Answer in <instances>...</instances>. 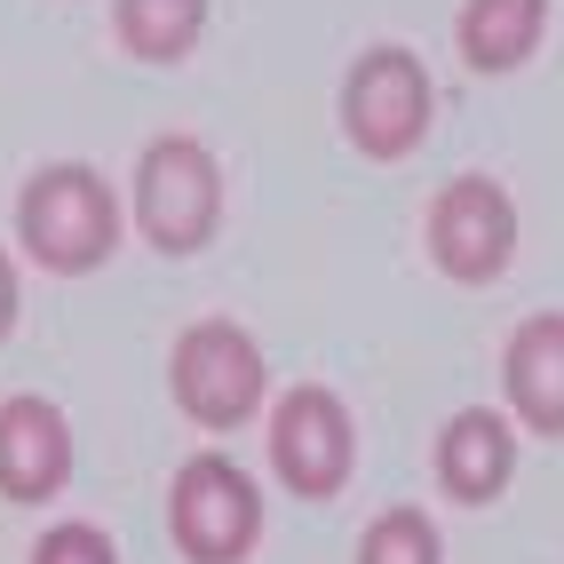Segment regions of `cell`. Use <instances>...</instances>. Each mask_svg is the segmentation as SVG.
Listing matches in <instances>:
<instances>
[{
	"label": "cell",
	"mask_w": 564,
	"mask_h": 564,
	"mask_svg": "<svg viewBox=\"0 0 564 564\" xmlns=\"http://www.w3.org/2000/svg\"><path fill=\"white\" fill-rule=\"evenodd\" d=\"M430 254H437V271L462 279V286H485V279L509 271V254H517V207H509V192L494 175H454L430 199Z\"/></svg>",
	"instance_id": "cell-7"
},
{
	"label": "cell",
	"mask_w": 564,
	"mask_h": 564,
	"mask_svg": "<svg viewBox=\"0 0 564 564\" xmlns=\"http://www.w3.org/2000/svg\"><path fill=\"white\" fill-rule=\"evenodd\" d=\"M215 215H223V175L199 152L192 135H160L135 167V223L160 254H192L215 239Z\"/></svg>",
	"instance_id": "cell-4"
},
{
	"label": "cell",
	"mask_w": 564,
	"mask_h": 564,
	"mask_svg": "<svg viewBox=\"0 0 564 564\" xmlns=\"http://www.w3.org/2000/svg\"><path fill=\"white\" fill-rule=\"evenodd\" d=\"M17 326V271H9V254H0V334Z\"/></svg>",
	"instance_id": "cell-15"
},
{
	"label": "cell",
	"mask_w": 564,
	"mask_h": 564,
	"mask_svg": "<svg viewBox=\"0 0 564 564\" xmlns=\"http://www.w3.org/2000/svg\"><path fill=\"white\" fill-rule=\"evenodd\" d=\"M541 24H549V0H469L462 9V56L477 72H509L541 48Z\"/></svg>",
	"instance_id": "cell-11"
},
{
	"label": "cell",
	"mask_w": 564,
	"mask_h": 564,
	"mask_svg": "<svg viewBox=\"0 0 564 564\" xmlns=\"http://www.w3.org/2000/svg\"><path fill=\"white\" fill-rule=\"evenodd\" d=\"M509 469H517V430L494 405H469V413H454V422L437 430V485L454 501L485 509L509 485Z\"/></svg>",
	"instance_id": "cell-10"
},
{
	"label": "cell",
	"mask_w": 564,
	"mask_h": 564,
	"mask_svg": "<svg viewBox=\"0 0 564 564\" xmlns=\"http://www.w3.org/2000/svg\"><path fill=\"white\" fill-rule=\"evenodd\" d=\"M32 564H120V549H111V533H96V524H48Z\"/></svg>",
	"instance_id": "cell-14"
},
{
	"label": "cell",
	"mask_w": 564,
	"mask_h": 564,
	"mask_svg": "<svg viewBox=\"0 0 564 564\" xmlns=\"http://www.w3.org/2000/svg\"><path fill=\"white\" fill-rule=\"evenodd\" d=\"M358 564H437V524L422 509H382L358 541Z\"/></svg>",
	"instance_id": "cell-13"
},
{
	"label": "cell",
	"mask_w": 564,
	"mask_h": 564,
	"mask_svg": "<svg viewBox=\"0 0 564 564\" xmlns=\"http://www.w3.org/2000/svg\"><path fill=\"white\" fill-rule=\"evenodd\" d=\"M167 533L192 564H239L262 533V494L239 462L199 454L175 469V494H167Z\"/></svg>",
	"instance_id": "cell-3"
},
{
	"label": "cell",
	"mask_w": 564,
	"mask_h": 564,
	"mask_svg": "<svg viewBox=\"0 0 564 564\" xmlns=\"http://www.w3.org/2000/svg\"><path fill=\"white\" fill-rule=\"evenodd\" d=\"M199 24H207V0H120V41L152 64L183 56L199 41Z\"/></svg>",
	"instance_id": "cell-12"
},
{
	"label": "cell",
	"mask_w": 564,
	"mask_h": 564,
	"mask_svg": "<svg viewBox=\"0 0 564 564\" xmlns=\"http://www.w3.org/2000/svg\"><path fill=\"white\" fill-rule=\"evenodd\" d=\"M343 128L358 152L373 160H405L430 128V72L413 48H366L343 80Z\"/></svg>",
	"instance_id": "cell-6"
},
{
	"label": "cell",
	"mask_w": 564,
	"mask_h": 564,
	"mask_svg": "<svg viewBox=\"0 0 564 564\" xmlns=\"http://www.w3.org/2000/svg\"><path fill=\"white\" fill-rule=\"evenodd\" d=\"M72 477V430L48 398H9L0 405V494L9 501H48Z\"/></svg>",
	"instance_id": "cell-8"
},
{
	"label": "cell",
	"mask_w": 564,
	"mask_h": 564,
	"mask_svg": "<svg viewBox=\"0 0 564 564\" xmlns=\"http://www.w3.org/2000/svg\"><path fill=\"white\" fill-rule=\"evenodd\" d=\"M350 462H358V430H350V405L303 382V390H286L279 413H271V469L286 494H303V501H334L350 485Z\"/></svg>",
	"instance_id": "cell-5"
},
{
	"label": "cell",
	"mask_w": 564,
	"mask_h": 564,
	"mask_svg": "<svg viewBox=\"0 0 564 564\" xmlns=\"http://www.w3.org/2000/svg\"><path fill=\"white\" fill-rule=\"evenodd\" d=\"M501 390H509V405H517L524 430L564 437V311H541V318H524L509 334Z\"/></svg>",
	"instance_id": "cell-9"
},
{
	"label": "cell",
	"mask_w": 564,
	"mask_h": 564,
	"mask_svg": "<svg viewBox=\"0 0 564 564\" xmlns=\"http://www.w3.org/2000/svg\"><path fill=\"white\" fill-rule=\"evenodd\" d=\"M17 231H24V254H41L48 271H96V262L120 247V199L111 183L80 160H56L24 183L17 199Z\"/></svg>",
	"instance_id": "cell-1"
},
{
	"label": "cell",
	"mask_w": 564,
	"mask_h": 564,
	"mask_svg": "<svg viewBox=\"0 0 564 564\" xmlns=\"http://www.w3.org/2000/svg\"><path fill=\"white\" fill-rule=\"evenodd\" d=\"M167 382H175V405L192 413L199 430H239L247 413L262 405V350H254L247 326H231V318H199V326L175 334Z\"/></svg>",
	"instance_id": "cell-2"
}]
</instances>
